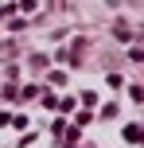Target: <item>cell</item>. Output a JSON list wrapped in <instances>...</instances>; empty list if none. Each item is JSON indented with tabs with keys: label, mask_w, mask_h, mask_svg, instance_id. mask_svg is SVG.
Masks as SVG:
<instances>
[{
	"label": "cell",
	"mask_w": 144,
	"mask_h": 148,
	"mask_svg": "<svg viewBox=\"0 0 144 148\" xmlns=\"http://www.w3.org/2000/svg\"><path fill=\"white\" fill-rule=\"evenodd\" d=\"M125 140H129V144H140L144 140V125H125Z\"/></svg>",
	"instance_id": "1"
}]
</instances>
